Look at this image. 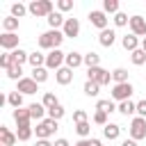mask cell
<instances>
[{
    "label": "cell",
    "mask_w": 146,
    "mask_h": 146,
    "mask_svg": "<svg viewBox=\"0 0 146 146\" xmlns=\"http://www.w3.org/2000/svg\"><path fill=\"white\" fill-rule=\"evenodd\" d=\"M62 41H64V32H59V30H48V32H43L39 36V46L50 48V50H57Z\"/></svg>",
    "instance_id": "1"
},
{
    "label": "cell",
    "mask_w": 146,
    "mask_h": 146,
    "mask_svg": "<svg viewBox=\"0 0 146 146\" xmlns=\"http://www.w3.org/2000/svg\"><path fill=\"white\" fill-rule=\"evenodd\" d=\"M27 11L34 14V16H50L52 14V2L50 0H32Z\"/></svg>",
    "instance_id": "2"
},
{
    "label": "cell",
    "mask_w": 146,
    "mask_h": 146,
    "mask_svg": "<svg viewBox=\"0 0 146 146\" xmlns=\"http://www.w3.org/2000/svg\"><path fill=\"white\" fill-rule=\"evenodd\" d=\"M87 75H89V80L91 82H96V84H110V80H112V73L110 71H105V68H100V66H96V68H89L87 71Z\"/></svg>",
    "instance_id": "3"
},
{
    "label": "cell",
    "mask_w": 146,
    "mask_h": 146,
    "mask_svg": "<svg viewBox=\"0 0 146 146\" xmlns=\"http://www.w3.org/2000/svg\"><path fill=\"white\" fill-rule=\"evenodd\" d=\"M36 137L39 139H48L55 130H57V121H52V119H43L41 123H36Z\"/></svg>",
    "instance_id": "4"
},
{
    "label": "cell",
    "mask_w": 146,
    "mask_h": 146,
    "mask_svg": "<svg viewBox=\"0 0 146 146\" xmlns=\"http://www.w3.org/2000/svg\"><path fill=\"white\" fill-rule=\"evenodd\" d=\"M132 84L130 82H123V84H114V89H112V98L114 100H130V96H132Z\"/></svg>",
    "instance_id": "5"
},
{
    "label": "cell",
    "mask_w": 146,
    "mask_h": 146,
    "mask_svg": "<svg viewBox=\"0 0 146 146\" xmlns=\"http://www.w3.org/2000/svg\"><path fill=\"white\" fill-rule=\"evenodd\" d=\"M130 137H132L135 141L146 137V119H141V116L132 119V123H130Z\"/></svg>",
    "instance_id": "6"
},
{
    "label": "cell",
    "mask_w": 146,
    "mask_h": 146,
    "mask_svg": "<svg viewBox=\"0 0 146 146\" xmlns=\"http://www.w3.org/2000/svg\"><path fill=\"white\" fill-rule=\"evenodd\" d=\"M62 62H66V55L62 50H50L46 55V68H62Z\"/></svg>",
    "instance_id": "7"
},
{
    "label": "cell",
    "mask_w": 146,
    "mask_h": 146,
    "mask_svg": "<svg viewBox=\"0 0 146 146\" xmlns=\"http://www.w3.org/2000/svg\"><path fill=\"white\" fill-rule=\"evenodd\" d=\"M130 30L135 36H146V21L141 16H132L130 18Z\"/></svg>",
    "instance_id": "8"
},
{
    "label": "cell",
    "mask_w": 146,
    "mask_h": 146,
    "mask_svg": "<svg viewBox=\"0 0 146 146\" xmlns=\"http://www.w3.org/2000/svg\"><path fill=\"white\" fill-rule=\"evenodd\" d=\"M64 36H71V39H75L78 34H80V23H78V18H66V23H64Z\"/></svg>",
    "instance_id": "9"
},
{
    "label": "cell",
    "mask_w": 146,
    "mask_h": 146,
    "mask_svg": "<svg viewBox=\"0 0 146 146\" xmlns=\"http://www.w3.org/2000/svg\"><path fill=\"white\" fill-rule=\"evenodd\" d=\"M0 46L7 48V50H14V48L18 46V34H14V32H5V34H0Z\"/></svg>",
    "instance_id": "10"
},
{
    "label": "cell",
    "mask_w": 146,
    "mask_h": 146,
    "mask_svg": "<svg viewBox=\"0 0 146 146\" xmlns=\"http://www.w3.org/2000/svg\"><path fill=\"white\" fill-rule=\"evenodd\" d=\"M89 21H91V25H96L100 32H103V30H107V18H105V11H91V14H89Z\"/></svg>",
    "instance_id": "11"
},
{
    "label": "cell",
    "mask_w": 146,
    "mask_h": 146,
    "mask_svg": "<svg viewBox=\"0 0 146 146\" xmlns=\"http://www.w3.org/2000/svg\"><path fill=\"white\" fill-rule=\"evenodd\" d=\"M30 119H32L30 110H23V107L14 110V121L18 123V128H23V125H30Z\"/></svg>",
    "instance_id": "12"
},
{
    "label": "cell",
    "mask_w": 146,
    "mask_h": 146,
    "mask_svg": "<svg viewBox=\"0 0 146 146\" xmlns=\"http://www.w3.org/2000/svg\"><path fill=\"white\" fill-rule=\"evenodd\" d=\"M16 91H21V94H36V82L32 78H23V80H18V89Z\"/></svg>",
    "instance_id": "13"
},
{
    "label": "cell",
    "mask_w": 146,
    "mask_h": 146,
    "mask_svg": "<svg viewBox=\"0 0 146 146\" xmlns=\"http://www.w3.org/2000/svg\"><path fill=\"white\" fill-rule=\"evenodd\" d=\"M114 39H116L114 30H103V32L98 34V41H100V46H105V48H110V46L114 43Z\"/></svg>",
    "instance_id": "14"
},
{
    "label": "cell",
    "mask_w": 146,
    "mask_h": 146,
    "mask_svg": "<svg viewBox=\"0 0 146 146\" xmlns=\"http://www.w3.org/2000/svg\"><path fill=\"white\" fill-rule=\"evenodd\" d=\"M80 64H84V57L80 55V52H68L66 55V66L73 71V68H78Z\"/></svg>",
    "instance_id": "15"
},
{
    "label": "cell",
    "mask_w": 146,
    "mask_h": 146,
    "mask_svg": "<svg viewBox=\"0 0 146 146\" xmlns=\"http://www.w3.org/2000/svg\"><path fill=\"white\" fill-rule=\"evenodd\" d=\"M71 80H73V71H71L68 66H62V68L57 71V82H59V84H68Z\"/></svg>",
    "instance_id": "16"
},
{
    "label": "cell",
    "mask_w": 146,
    "mask_h": 146,
    "mask_svg": "<svg viewBox=\"0 0 146 146\" xmlns=\"http://www.w3.org/2000/svg\"><path fill=\"white\" fill-rule=\"evenodd\" d=\"M103 135H105V139H119L121 128H119L116 123H107V125L103 128Z\"/></svg>",
    "instance_id": "17"
},
{
    "label": "cell",
    "mask_w": 146,
    "mask_h": 146,
    "mask_svg": "<svg viewBox=\"0 0 146 146\" xmlns=\"http://www.w3.org/2000/svg\"><path fill=\"white\" fill-rule=\"evenodd\" d=\"M0 139H2V146H14L18 137H16V135H11L5 125H0Z\"/></svg>",
    "instance_id": "18"
},
{
    "label": "cell",
    "mask_w": 146,
    "mask_h": 146,
    "mask_svg": "<svg viewBox=\"0 0 146 146\" xmlns=\"http://www.w3.org/2000/svg\"><path fill=\"white\" fill-rule=\"evenodd\" d=\"M66 23V18L59 14V11H52L50 16H48V25H50V30H57L59 25H64Z\"/></svg>",
    "instance_id": "19"
},
{
    "label": "cell",
    "mask_w": 146,
    "mask_h": 146,
    "mask_svg": "<svg viewBox=\"0 0 146 146\" xmlns=\"http://www.w3.org/2000/svg\"><path fill=\"white\" fill-rule=\"evenodd\" d=\"M121 43H123V48H125V50L135 52V50H137V43H139V41H137V36H135V34H125V36L121 39Z\"/></svg>",
    "instance_id": "20"
},
{
    "label": "cell",
    "mask_w": 146,
    "mask_h": 146,
    "mask_svg": "<svg viewBox=\"0 0 146 146\" xmlns=\"http://www.w3.org/2000/svg\"><path fill=\"white\" fill-rule=\"evenodd\" d=\"M32 80L39 84V82H46L48 80V71L41 66V68H32Z\"/></svg>",
    "instance_id": "21"
},
{
    "label": "cell",
    "mask_w": 146,
    "mask_h": 146,
    "mask_svg": "<svg viewBox=\"0 0 146 146\" xmlns=\"http://www.w3.org/2000/svg\"><path fill=\"white\" fill-rule=\"evenodd\" d=\"M112 80H114L116 84L128 82V71H125V68H116V71H112Z\"/></svg>",
    "instance_id": "22"
},
{
    "label": "cell",
    "mask_w": 146,
    "mask_h": 146,
    "mask_svg": "<svg viewBox=\"0 0 146 146\" xmlns=\"http://www.w3.org/2000/svg\"><path fill=\"white\" fill-rule=\"evenodd\" d=\"M30 114H32V119H41L43 116V112H46V107H43V103H32L30 107Z\"/></svg>",
    "instance_id": "23"
},
{
    "label": "cell",
    "mask_w": 146,
    "mask_h": 146,
    "mask_svg": "<svg viewBox=\"0 0 146 146\" xmlns=\"http://www.w3.org/2000/svg\"><path fill=\"white\" fill-rule=\"evenodd\" d=\"M11 55H14V62L21 66L23 62H30V55L25 52V50H21V48H16V50H11Z\"/></svg>",
    "instance_id": "24"
},
{
    "label": "cell",
    "mask_w": 146,
    "mask_h": 146,
    "mask_svg": "<svg viewBox=\"0 0 146 146\" xmlns=\"http://www.w3.org/2000/svg\"><path fill=\"white\" fill-rule=\"evenodd\" d=\"M30 64H32V68H41V66L46 64V57H43L41 52H32V55H30Z\"/></svg>",
    "instance_id": "25"
},
{
    "label": "cell",
    "mask_w": 146,
    "mask_h": 146,
    "mask_svg": "<svg viewBox=\"0 0 146 146\" xmlns=\"http://www.w3.org/2000/svg\"><path fill=\"white\" fill-rule=\"evenodd\" d=\"M7 103H9V105H14V107L18 110V107L23 105V94H18V91H11V94L7 96Z\"/></svg>",
    "instance_id": "26"
},
{
    "label": "cell",
    "mask_w": 146,
    "mask_h": 146,
    "mask_svg": "<svg viewBox=\"0 0 146 146\" xmlns=\"http://www.w3.org/2000/svg\"><path fill=\"white\" fill-rule=\"evenodd\" d=\"M119 112L128 116V114H132V112H137V105H135L132 100H123V103L119 105Z\"/></svg>",
    "instance_id": "27"
},
{
    "label": "cell",
    "mask_w": 146,
    "mask_h": 146,
    "mask_svg": "<svg viewBox=\"0 0 146 146\" xmlns=\"http://www.w3.org/2000/svg\"><path fill=\"white\" fill-rule=\"evenodd\" d=\"M62 116H64V107H62L59 103H57L55 107H50V110H48V119H52V121H59Z\"/></svg>",
    "instance_id": "28"
},
{
    "label": "cell",
    "mask_w": 146,
    "mask_h": 146,
    "mask_svg": "<svg viewBox=\"0 0 146 146\" xmlns=\"http://www.w3.org/2000/svg\"><path fill=\"white\" fill-rule=\"evenodd\" d=\"M130 59H132V64H137V66H141L144 62H146V52L141 50V48H137L132 55H130Z\"/></svg>",
    "instance_id": "29"
},
{
    "label": "cell",
    "mask_w": 146,
    "mask_h": 146,
    "mask_svg": "<svg viewBox=\"0 0 146 146\" xmlns=\"http://www.w3.org/2000/svg\"><path fill=\"white\" fill-rule=\"evenodd\" d=\"M98 62H100V57H98L96 52H87V55H84V64H87L89 68H96Z\"/></svg>",
    "instance_id": "30"
},
{
    "label": "cell",
    "mask_w": 146,
    "mask_h": 146,
    "mask_svg": "<svg viewBox=\"0 0 146 146\" xmlns=\"http://www.w3.org/2000/svg\"><path fill=\"white\" fill-rule=\"evenodd\" d=\"M98 89H100V84H96V82H91V80L84 82V94H87V96H98Z\"/></svg>",
    "instance_id": "31"
},
{
    "label": "cell",
    "mask_w": 146,
    "mask_h": 146,
    "mask_svg": "<svg viewBox=\"0 0 146 146\" xmlns=\"http://www.w3.org/2000/svg\"><path fill=\"white\" fill-rule=\"evenodd\" d=\"M103 9L110 11V14H119V0H105L103 2Z\"/></svg>",
    "instance_id": "32"
},
{
    "label": "cell",
    "mask_w": 146,
    "mask_h": 146,
    "mask_svg": "<svg viewBox=\"0 0 146 146\" xmlns=\"http://www.w3.org/2000/svg\"><path fill=\"white\" fill-rule=\"evenodd\" d=\"M21 73H23V71H21V66H18V64H11V66L7 68V75H9L11 80H23V78H21Z\"/></svg>",
    "instance_id": "33"
},
{
    "label": "cell",
    "mask_w": 146,
    "mask_h": 146,
    "mask_svg": "<svg viewBox=\"0 0 146 146\" xmlns=\"http://www.w3.org/2000/svg\"><path fill=\"white\" fill-rule=\"evenodd\" d=\"M55 105H57V98H55V94L46 91V94H43V107H46V110H50V107H55Z\"/></svg>",
    "instance_id": "34"
},
{
    "label": "cell",
    "mask_w": 146,
    "mask_h": 146,
    "mask_svg": "<svg viewBox=\"0 0 146 146\" xmlns=\"http://www.w3.org/2000/svg\"><path fill=\"white\" fill-rule=\"evenodd\" d=\"M16 137H18L21 141H27V139L32 137V128H30V125H23V128H18V132H16Z\"/></svg>",
    "instance_id": "35"
},
{
    "label": "cell",
    "mask_w": 146,
    "mask_h": 146,
    "mask_svg": "<svg viewBox=\"0 0 146 146\" xmlns=\"http://www.w3.org/2000/svg\"><path fill=\"white\" fill-rule=\"evenodd\" d=\"M25 5H21V2H16V5H11V16L14 18H21V16H25Z\"/></svg>",
    "instance_id": "36"
},
{
    "label": "cell",
    "mask_w": 146,
    "mask_h": 146,
    "mask_svg": "<svg viewBox=\"0 0 146 146\" xmlns=\"http://www.w3.org/2000/svg\"><path fill=\"white\" fill-rule=\"evenodd\" d=\"M2 25H5V30H7V32H14V30L18 27V18L9 16V18H5V21H2Z\"/></svg>",
    "instance_id": "37"
},
{
    "label": "cell",
    "mask_w": 146,
    "mask_h": 146,
    "mask_svg": "<svg viewBox=\"0 0 146 146\" xmlns=\"http://www.w3.org/2000/svg\"><path fill=\"white\" fill-rule=\"evenodd\" d=\"M11 64H16L11 52H5V55H0V66H2V68H9Z\"/></svg>",
    "instance_id": "38"
},
{
    "label": "cell",
    "mask_w": 146,
    "mask_h": 146,
    "mask_svg": "<svg viewBox=\"0 0 146 146\" xmlns=\"http://www.w3.org/2000/svg\"><path fill=\"white\" fill-rule=\"evenodd\" d=\"M96 110H98V112H105V114H107V112H112V110H114V103H112V100H98Z\"/></svg>",
    "instance_id": "39"
},
{
    "label": "cell",
    "mask_w": 146,
    "mask_h": 146,
    "mask_svg": "<svg viewBox=\"0 0 146 146\" xmlns=\"http://www.w3.org/2000/svg\"><path fill=\"white\" fill-rule=\"evenodd\" d=\"M75 132H78L80 137H87V135L91 132V125H89L87 121H84V123H78V125H75Z\"/></svg>",
    "instance_id": "40"
},
{
    "label": "cell",
    "mask_w": 146,
    "mask_h": 146,
    "mask_svg": "<svg viewBox=\"0 0 146 146\" xmlns=\"http://www.w3.org/2000/svg\"><path fill=\"white\" fill-rule=\"evenodd\" d=\"M114 23L121 27V25H125V23H130V18H128V14H123V11H119L116 16H114Z\"/></svg>",
    "instance_id": "41"
},
{
    "label": "cell",
    "mask_w": 146,
    "mask_h": 146,
    "mask_svg": "<svg viewBox=\"0 0 146 146\" xmlns=\"http://www.w3.org/2000/svg\"><path fill=\"white\" fill-rule=\"evenodd\" d=\"M94 121H96L98 125H107V114H105V112H96V114H94Z\"/></svg>",
    "instance_id": "42"
},
{
    "label": "cell",
    "mask_w": 146,
    "mask_h": 146,
    "mask_svg": "<svg viewBox=\"0 0 146 146\" xmlns=\"http://www.w3.org/2000/svg\"><path fill=\"white\" fill-rule=\"evenodd\" d=\"M73 121H75V123H84V121H87V114H84L82 110H75V112H73Z\"/></svg>",
    "instance_id": "43"
},
{
    "label": "cell",
    "mask_w": 146,
    "mask_h": 146,
    "mask_svg": "<svg viewBox=\"0 0 146 146\" xmlns=\"http://www.w3.org/2000/svg\"><path fill=\"white\" fill-rule=\"evenodd\" d=\"M57 7H59V11H68V9H73V2L71 0H59Z\"/></svg>",
    "instance_id": "44"
},
{
    "label": "cell",
    "mask_w": 146,
    "mask_h": 146,
    "mask_svg": "<svg viewBox=\"0 0 146 146\" xmlns=\"http://www.w3.org/2000/svg\"><path fill=\"white\" fill-rule=\"evenodd\" d=\"M137 114H139L141 119L146 116V100H139V103H137Z\"/></svg>",
    "instance_id": "45"
},
{
    "label": "cell",
    "mask_w": 146,
    "mask_h": 146,
    "mask_svg": "<svg viewBox=\"0 0 146 146\" xmlns=\"http://www.w3.org/2000/svg\"><path fill=\"white\" fill-rule=\"evenodd\" d=\"M87 146H100V139H87Z\"/></svg>",
    "instance_id": "46"
},
{
    "label": "cell",
    "mask_w": 146,
    "mask_h": 146,
    "mask_svg": "<svg viewBox=\"0 0 146 146\" xmlns=\"http://www.w3.org/2000/svg\"><path fill=\"white\" fill-rule=\"evenodd\" d=\"M34 146H52V144H50V141H48V139H39V141H36V144H34Z\"/></svg>",
    "instance_id": "47"
},
{
    "label": "cell",
    "mask_w": 146,
    "mask_h": 146,
    "mask_svg": "<svg viewBox=\"0 0 146 146\" xmlns=\"http://www.w3.org/2000/svg\"><path fill=\"white\" fill-rule=\"evenodd\" d=\"M52 146H68V141H66V139H57Z\"/></svg>",
    "instance_id": "48"
},
{
    "label": "cell",
    "mask_w": 146,
    "mask_h": 146,
    "mask_svg": "<svg viewBox=\"0 0 146 146\" xmlns=\"http://www.w3.org/2000/svg\"><path fill=\"white\" fill-rule=\"evenodd\" d=\"M121 146H137V144H135V139H125Z\"/></svg>",
    "instance_id": "49"
},
{
    "label": "cell",
    "mask_w": 146,
    "mask_h": 146,
    "mask_svg": "<svg viewBox=\"0 0 146 146\" xmlns=\"http://www.w3.org/2000/svg\"><path fill=\"white\" fill-rule=\"evenodd\" d=\"M141 50H144V52H146V36H144V39H141Z\"/></svg>",
    "instance_id": "50"
},
{
    "label": "cell",
    "mask_w": 146,
    "mask_h": 146,
    "mask_svg": "<svg viewBox=\"0 0 146 146\" xmlns=\"http://www.w3.org/2000/svg\"><path fill=\"white\" fill-rule=\"evenodd\" d=\"M75 146H87V139H82V141H78Z\"/></svg>",
    "instance_id": "51"
}]
</instances>
